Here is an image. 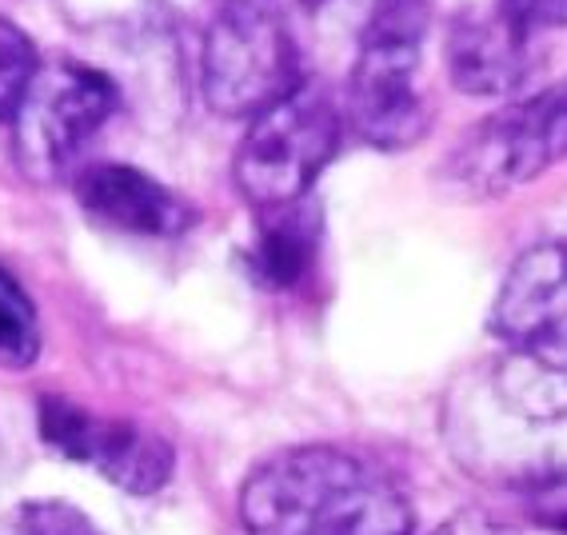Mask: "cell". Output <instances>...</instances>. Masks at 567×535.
<instances>
[{
  "label": "cell",
  "instance_id": "cell-1",
  "mask_svg": "<svg viewBox=\"0 0 567 535\" xmlns=\"http://www.w3.org/2000/svg\"><path fill=\"white\" fill-rule=\"evenodd\" d=\"M444 432L464 472L484 484L527 495L567 487V368L504 352L456 388Z\"/></svg>",
  "mask_w": 567,
  "mask_h": 535
},
{
  "label": "cell",
  "instance_id": "cell-2",
  "mask_svg": "<svg viewBox=\"0 0 567 535\" xmlns=\"http://www.w3.org/2000/svg\"><path fill=\"white\" fill-rule=\"evenodd\" d=\"M240 524L248 535H415V512L364 455L300 444L248 472Z\"/></svg>",
  "mask_w": 567,
  "mask_h": 535
},
{
  "label": "cell",
  "instance_id": "cell-3",
  "mask_svg": "<svg viewBox=\"0 0 567 535\" xmlns=\"http://www.w3.org/2000/svg\"><path fill=\"white\" fill-rule=\"evenodd\" d=\"M432 12L427 0H375L348 72V124L375 148L424 141L432 109L420 89Z\"/></svg>",
  "mask_w": 567,
  "mask_h": 535
},
{
  "label": "cell",
  "instance_id": "cell-4",
  "mask_svg": "<svg viewBox=\"0 0 567 535\" xmlns=\"http://www.w3.org/2000/svg\"><path fill=\"white\" fill-rule=\"evenodd\" d=\"M344 141V109L316 84H300L248 121L233 152L236 193L260 213L308 200Z\"/></svg>",
  "mask_w": 567,
  "mask_h": 535
},
{
  "label": "cell",
  "instance_id": "cell-5",
  "mask_svg": "<svg viewBox=\"0 0 567 535\" xmlns=\"http://www.w3.org/2000/svg\"><path fill=\"white\" fill-rule=\"evenodd\" d=\"M300 52L280 9L224 0L200 41V92L220 116L252 121L300 89Z\"/></svg>",
  "mask_w": 567,
  "mask_h": 535
},
{
  "label": "cell",
  "instance_id": "cell-6",
  "mask_svg": "<svg viewBox=\"0 0 567 535\" xmlns=\"http://www.w3.org/2000/svg\"><path fill=\"white\" fill-rule=\"evenodd\" d=\"M567 161V81L496 109L447 152L444 181L464 196L496 200Z\"/></svg>",
  "mask_w": 567,
  "mask_h": 535
},
{
  "label": "cell",
  "instance_id": "cell-7",
  "mask_svg": "<svg viewBox=\"0 0 567 535\" xmlns=\"http://www.w3.org/2000/svg\"><path fill=\"white\" fill-rule=\"evenodd\" d=\"M121 104L116 84L89 64H44L29 101L17 112V152L24 172L56 176L69 168Z\"/></svg>",
  "mask_w": 567,
  "mask_h": 535
},
{
  "label": "cell",
  "instance_id": "cell-8",
  "mask_svg": "<svg viewBox=\"0 0 567 535\" xmlns=\"http://www.w3.org/2000/svg\"><path fill=\"white\" fill-rule=\"evenodd\" d=\"M41 440L72 464L96 472L128 495H156L176 472V455L168 440L128 420H109L64 395L37 400Z\"/></svg>",
  "mask_w": 567,
  "mask_h": 535
},
{
  "label": "cell",
  "instance_id": "cell-9",
  "mask_svg": "<svg viewBox=\"0 0 567 535\" xmlns=\"http://www.w3.org/2000/svg\"><path fill=\"white\" fill-rule=\"evenodd\" d=\"M492 332L507 352L567 368V244L544 240L516 256L492 303Z\"/></svg>",
  "mask_w": 567,
  "mask_h": 535
},
{
  "label": "cell",
  "instance_id": "cell-10",
  "mask_svg": "<svg viewBox=\"0 0 567 535\" xmlns=\"http://www.w3.org/2000/svg\"><path fill=\"white\" fill-rule=\"evenodd\" d=\"M72 193L92 220L124 236L173 240L188 233L196 220L188 200H181L168 184H161L136 164H89L72 181Z\"/></svg>",
  "mask_w": 567,
  "mask_h": 535
},
{
  "label": "cell",
  "instance_id": "cell-11",
  "mask_svg": "<svg viewBox=\"0 0 567 535\" xmlns=\"http://www.w3.org/2000/svg\"><path fill=\"white\" fill-rule=\"evenodd\" d=\"M532 41L536 37L507 21L499 9H464L444 32L447 81L467 96H507L536 64Z\"/></svg>",
  "mask_w": 567,
  "mask_h": 535
},
{
  "label": "cell",
  "instance_id": "cell-12",
  "mask_svg": "<svg viewBox=\"0 0 567 535\" xmlns=\"http://www.w3.org/2000/svg\"><path fill=\"white\" fill-rule=\"evenodd\" d=\"M320 248V213L312 200L260 213V233L248 248V276L268 292H288L312 272Z\"/></svg>",
  "mask_w": 567,
  "mask_h": 535
},
{
  "label": "cell",
  "instance_id": "cell-13",
  "mask_svg": "<svg viewBox=\"0 0 567 535\" xmlns=\"http://www.w3.org/2000/svg\"><path fill=\"white\" fill-rule=\"evenodd\" d=\"M41 340L37 303L24 292V284L0 264V368H32L41 356Z\"/></svg>",
  "mask_w": 567,
  "mask_h": 535
},
{
  "label": "cell",
  "instance_id": "cell-14",
  "mask_svg": "<svg viewBox=\"0 0 567 535\" xmlns=\"http://www.w3.org/2000/svg\"><path fill=\"white\" fill-rule=\"evenodd\" d=\"M44 61L37 44H32V37L0 12V121H17V112L29 101Z\"/></svg>",
  "mask_w": 567,
  "mask_h": 535
},
{
  "label": "cell",
  "instance_id": "cell-15",
  "mask_svg": "<svg viewBox=\"0 0 567 535\" xmlns=\"http://www.w3.org/2000/svg\"><path fill=\"white\" fill-rule=\"evenodd\" d=\"M0 535H101V527L64 500H32L4 519Z\"/></svg>",
  "mask_w": 567,
  "mask_h": 535
},
{
  "label": "cell",
  "instance_id": "cell-16",
  "mask_svg": "<svg viewBox=\"0 0 567 535\" xmlns=\"http://www.w3.org/2000/svg\"><path fill=\"white\" fill-rule=\"evenodd\" d=\"M496 9L532 37L567 24V0H496Z\"/></svg>",
  "mask_w": 567,
  "mask_h": 535
},
{
  "label": "cell",
  "instance_id": "cell-17",
  "mask_svg": "<svg viewBox=\"0 0 567 535\" xmlns=\"http://www.w3.org/2000/svg\"><path fill=\"white\" fill-rule=\"evenodd\" d=\"M432 535H507V532L484 512H460V515H452L447 524H440Z\"/></svg>",
  "mask_w": 567,
  "mask_h": 535
},
{
  "label": "cell",
  "instance_id": "cell-18",
  "mask_svg": "<svg viewBox=\"0 0 567 535\" xmlns=\"http://www.w3.org/2000/svg\"><path fill=\"white\" fill-rule=\"evenodd\" d=\"M539 500L536 504V519L547 527H556V532H567V487H556V492H544V495H532Z\"/></svg>",
  "mask_w": 567,
  "mask_h": 535
},
{
  "label": "cell",
  "instance_id": "cell-19",
  "mask_svg": "<svg viewBox=\"0 0 567 535\" xmlns=\"http://www.w3.org/2000/svg\"><path fill=\"white\" fill-rule=\"evenodd\" d=\"M308 9H332V4H352V0H305ZM368 4H375V0H368Z\"/></svg>",
  "mask_w": 567,
  "mask_h": 535
},
{
  "label": "cell",
  "instance_id": "cell-20",
  "mask_svg": "<svg viewBox=\"0 0 567 535\" xmlns=\"http://www.w3.org/2000/svg\"><path fill=\"white\" fill-rule=\"evenodd\" d=\"M220 4H224V0H220ZM252 4H268V9H280L284 0H252Z\"/></svg>",
  "mask_w": 567,
  "mask_h": 535
}]
</instances>
